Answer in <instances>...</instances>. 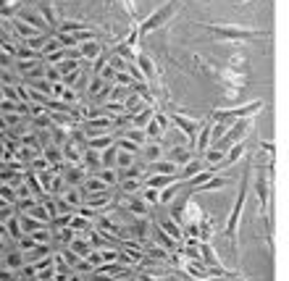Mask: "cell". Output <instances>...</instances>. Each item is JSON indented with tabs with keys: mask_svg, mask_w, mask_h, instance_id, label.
I'll return each instance as SVG.
<instances>
[{
	"mask_svg": "<svg viewBox=\"0 0 289 281\" xmlns=\"http://www.w3.org/2000/svg\"><path fill=\"white\" fill-rule=\"evenodd\" d=\"M247 195H250V171L242 176V184H239V195L234 200V208H231V213L226 218V237L231 242V250L237 252V229H239V218L245 213V205H247Z\"/></svg>",
	"mask_w": 289,
	"mask_h": 281,
	"instance_id": "1",
	"label": "cell"
},
{
	"mask_svg": "<svg viewBox=\"0 0 289 281\" xmlns=\"http://www.w3.org/2000/svg\"><path fill=\"white\" fill-rule=\"evenodd\" d=\"M250 129H252V116H247V119H234L229 126H226V132H224V137L216 142V147L218 150H226L231 147V145H237V142H242L247 134H250Z\"/></svg>",
	"mask_w": 289,
	"mask_h": 281,
	"instance_id": "2",
	"label": "cell"
},
{
	"mask_svg": "<svg viewBox=\"0 0 289 281\" xmlns=\"http://www.w3.org/2000/svg\"><path fill=\"white\" fill-rule=\"evenodd\" d=\"M176 11H179V0H168V3H166V6H160V8L155 11L153 16H147V19L142 21V24L137 27V32H140V34L155 32L158 27H163L166 21H168V19H171L173 14H176Z\"/></svg>",
	"mask_w": 289,
	"mask_h": 281,
	"instance_id": "3",
	"label": "cell"
},
{
	"mask_svg": "<svg viewBox=\"0 0 289 281\" xmlns=\"http://www.w3.org/2000/svg\"><path fill=\"white\" fill-rule=\"evenodd\" d=\"M263 108L260 100H252L247 105H239V108H229V111H216L213 113V121H234V119H247V116H255Z\"/></svg>",
	"mask_w": 289,
	"mask_h": 281,
	"instance_id": "4",
	"label": "cell"
},
{
	"mask_svg": "<svg viewBox=\"0 0 289 281\" xmlns=\"http://www.w3.org/2000/svg\"><path fill=\"white\" fill-rule=\"evenodd\" d=\"M211 29L218 40H231V42H250L260 37V32L252 29H237V27H211Z\"/></svg>",
	"mask_w": 289,
	"mask_h": 281,
	"instance_id": "5",
	"label": "cell"
},
{
	"mask_svg": "<svg viewBox=\"0 0 289 281\" xmlns=\"http://www.w3.org/2000/svg\"><path fill=\"white\" fill-rule=\"evenodd\" d=\"M168 121H171V126H176L179 132L189 139V147H192V145H195V134H198V129H200L203 121L189 119V116H184V113H173V116H168Z\"/></svg>",
	"mask_w": 289,
	"mask_h": 281,
	"instance_id": "6",
	"label": "cell"
},
{
	"mask_svg": "<svg viewBox=\"0 0 289 281\" xmlns=\"http://www.w3.org/2000/svg\"><path fill=\"white\" fill-rule=\"evenodd\" d=\"M168 126H171V121H168L166 113H153V119H150V121L142 126V132H145L147 139H153V142H160Z\"/></svg>",
	"mask_w": 289,
	"mask_h": 281,
	"instance_id": "7",
	"label": "cell"
},
{
	"mask_svg": "<svg viewBox=\"0 0 289 281\" xmlns=\"http://www.w3.org/2000/svg\"><path fill=\"white\" fill-rule=\"evenodd\" d=\"M192 155H195V153H192V147H189V145H171V147H166V150H163V158H166V160H171L176 168H179V166H184V163H187Z\"/></svg>",
	"mask_w": 289,
	"mask_h": 281,
	"instance_id": "8",
	"label": "cell"
},
{
	"mask_svg": "<svg viewBox=\"0 0 289 281\" xmlns=\"http://www.w3.org/2000/svg\"><path fill=\"white\" fill-rule=\"evenodd\" d=\"M61 176H63V181H66V186H79L82 184V179L87 176V171L79 166V163H63L61 168Z\"/></svg>",
	"mask_w": 289,
	"mask_h": 281,
	"instance_id": "9",
	"label": "cell"
},
{
	"mask_svg": "<svg viewBox=\"0 0 289 281\" xmlns=\"http://www.w3.org/2000/svg\"><path fill=\"white\" fill-rule=\"evenodd\" d=\"M203 168H208V166H205V160H203L200 155H198V158L192 155L187 163H184V166H179V171H176V181H181V184H184V181H189L195 173H200Z\"/></svg>",
	"mask_w": 289,
	"mask_h": 281,
	"instance_id": "10",
	"label": "cell"
},
{
	"mask_svg": "<svg viewBox=\"0 0 289 281\" xmlns=\"http://www.w3.org/2000/svg\"><path fill=\"white\" fill-rule=\"evenodd\" d=\"M82 153H84V145L76 142V139L68 137L66 142L61 145V158L63 163H82Z\"/></svg>",
	"mask_w": 289,
	"mask_h": 281,
	"instance_id": "11",
	"label": "cell"
},
{
	"mask_svg": "<svg viewBox=\"0 0 289 281\" xmlns=\"http://www.w3.org/2000/svg\"><path fill=\"white\" fill-rule=\"evenodd\" d=\"M150 239H153V244H158V247H163V250H168V252L179 250V242H173V239L168 237V234L155 224V221L150 224Z\"/></svg>",
	"mask_w": 289,
	"mask_h": 281,
	"instance_id": "12",
	"label": "cell"
},
{
	"mask_svg": "<svg viewBox=\"0 0 289 281\" xmlns=\"http://www.w3.org/2000/svg\"><path fill=\"white\" fill-rule=\"evenodd\" d=\"M76 50H79V58H82V61H95V58L103 53V50H106V48H103V42L95 37V40H84V42H79L76 45Z\"/></svg>",
	"mask_w": 289,
	"mask_h": 281,
	"instance_id": "13",
	"label": "cell"
},
{
	"mask_svg": "<svg viewBox=\"0 0 289 281\" xmlns=\"http://www.w3.org/2000/svg\"><path fill=\"white\" fill-rule=\"evenodd\" d=\"M27 260H24V252H21L16 244H11V247L3 252V260H0V265H6V268H11V271H21V265H24Z\"/></svg>",
	"mask_w": 289,
	"mask_h": 281,
	"instance_id": "14",
	"label": "cell"
},
{
	"mask_svg": "<svg viewBox=\"0 0 289 281\" xmlns=\"http://www.w3.org/2000/svg\"><path fill=\"white\" fill-rule=\"evenodd\" d=\"M16 16H19L21 21H27L29 27H34V29H37V32H45V34H48V24H45V19L40 16V11L19 8V11H16Z\"/></svg>",
	"mask_w": 289,
	"mask_h": 281,
	"instance_id": "15",
	"label": "cell"
},
{
	"mask_svg": "<svg viewBox=\"0 0 289 281\" xmlns=\"http://www.w3.org/2000/svg\"><path fill=\"white\" fill-rule=\"evenodd\" d=\"M155 224H158L160 229H163V231L168 234V237H171L173 242H179V244H181V239H184V229H181V226H179V224H176V221H173L171 216H160V218L155 221Z\"/></svg>",
	"mask_w": 289,
	"mask_h": 281,
	"instance_id": "16",
	"label": "cell"
},
{
	"mask_svg": "<svg viewBox=\"0 0 289 281\" xmlns=\"http://www.w3.org/2000/svg\"><path fill=\"white\" fill-rule=\"evenodd\" d=\"M163 142H153V139H147V142L140 147V158L145 160V163H153V160H158V158H163Z\"/></svg>",
	"mask_w": 289,
	"mask_h": 281,
	"instance_id": "17",
	"label": "cell"
},
{
	"mask_svg": "<svg viewBox=\"0 0 289 281\" xmlns=\"http://www.w3.org/2000/svg\"><path fill=\"white\" fill-rule=\"evenodd\" d=\"M134 63H137V68L142 71V76H145V81H147V84H155V63L150 61V55H145V53H137Z\"/></svg>",
	"mask_w": 289,
	"mask_h": 281,
	"instance_id": "18",
	"label": "cell"
},
{
	"mask_svg": "<svg viewBox=\"0 0 289 281\" xmlns=\"http://www.w3.org/2000/svg\"><path fill=\"white\" fill-rule=\"evenodd\" d=\"M181 271L187 273L189 278H195V281H200V278H208V276H211L208 265H203L200 260H184V263H181Z\"/></svg>",
	"mask_w": 289,
	"mask_h": 281,
	"instance_id": "19",
	"label": "cell"
},
{
	"mask_svg": "<svg viewBox=\"0 0 289 281\" xmlns=\"http://www.w3.org/2000/svg\"><path fill=\"white\" fill-rule=\"evenodd\" d=\"M224 186H229V176H218V173H213L211 179H205L198 190H192V195H203V192H216V190H224Z\"/></svg>",
	"mask_w": 289,
	"mask_h": 281,
	"instance_id": "20",
	"label": "cell"
},
{
	"mask_svg": "<svg viewBox=\"0 0 289 281\" xmlns=\"http://www.w3.org/2000/svg\"><path fill=\"white\" fill-rule=\"evenodd\" d=\"M79 190H82L84 195H95V192L108 190V184H106V181H100L98 173H87V176L82 179V184H79Z\"/></svg>",
	"mask_w": 289,
	"mask_h": 281,
	"instance_id": "21",
	"label": "cell"
},
{
	"mask_svg": "<svg viewBox=\"0 0 289 281\" xmlns=\"http://www.w3.org/2000/svg\"><path fill=\"white\" fill-rule=\"evenodd\" d=\"M218 76H221V81L226 87H237V89H242L245 87V74H239L237 68H221V71H218Z\"/></svg>",
	"mask_w": 289,
	"mask_h": 281,
	"instance_id": "22",
	"label": "cell"
},
{
	"mask_svg": "<svg viewBox=\"0 0 289 281\" xmlns=\"http://www.w3.org/2000/svg\"><path fill=\"white\" fill-rule=\"evenodd\" d=\"M116 142V134L113 132H106V134H95V137H87V142H84V147H89V150H106V147H111Z\"/></svg>",
	"mask_w": 289,
	"mask_h": 281,
	"instance_id": "23",
	"label": "cell"
},
{
	"mask_svg": "<svg viewBox=\"0 0 289 281\" xmlns=\"http://www.w3.org/2000/svg\"><path fill=\"white\" fill-rule=\"evenodd\" d=\"M87 173H95V171H100L103 166H100V153L98 150H89V147H84V153H82V163H79Z\"/></svg>",
	"mask_w": 289,
	"mask_h": 281,
	"instance_id": "24",
	"label": "cell"
},
{
	"mask_svg": "<svg viewBox=\"0 0 289 281\" xmlns=\"http://www.w3.org/2000/svg\"><path fill=\"white\" fill-rule=\"evenodd\" d=\"M171 181H176V173H147L145 176V186H153V190H163Z\"/></svg>",
	"mask_w": 289,
	"mask_h": 281,
	"instance_id": "25",
	"label": "cell"
},
{
	"mask_svg": "<svg viewBox=\"0 0 289 281\" xmlns=\"http://www.w3.org/2000/svg\"><path fill=\"white\" fill-rule=\"evenodd\" d=\"M179 192H181V181H171L168 186L158 190V205H168L171 200H176Z\"/></svg>",
	"mask_w": 289,
	"mask_h": 281,
	"instance_id": "26",
	"label": "cell"
},
{
	"mask_svg": "<svg viewBox=\"0 0 289 281\" xmlns=\"http://www.w3.org/2000/svg\"><path fill=\"white\" fill-rule=\"evenodd\" d=\"M61 197H63V200L71 205L74 210H76L79 205H84V192L79 190V186H66V190L61 192Z\"/></svg>",
	"mask_w": 289,
	"mask_h": 281,
	"instance_id": "27",
	"label": "cell"
},
{
	"mask_svg": "<svg viewBox=\"0 0 289 281\" xmlns=\"http://www.w3.org/2000/svg\"><path fill=\"white\" fill-rule=\"evenodd\" d=\"M66 247L71 250V252H76L79 257H84V255H87V252L92 250V244H89V239L84 237V234H76V237H74L71 242H68Z\"/></svg>",
	"mask_w": 289,
	"mask_h": 281,
	"instance_id": "28",
	"label": "cell"
},
{
	"mask_svg": "<svg viewBox=\"0 0 289 281\" xmlns=\"http://www.w3.org/2000/svg\"><path fill=\"white\" fill-rule=\"evenodd\" d=\"M68 229H71L74 234H84V231H89V229H92V221H89V218H84L82 213H74L71 218H68Z\"/></svg>",
	"mask_w": 289,
	"mask_h": 281,
	"instance_id": "29",
	"label": "cell"
},
{
	"mask_svg": "<svg viewBox=\"0 0 289 281\" xmlns=\"http://www.w3.org/2000/svg\"><path fill=\"white\" fill-rule=\"evenodd\" d=\"M50 252H53V244H34L32 250L24 252V260H27V263H34V260H40V257L50 255Z\"/></svg>",
	"mask_w": 289,
	"mask_h": 281,
	"instance_id": "30",
	"label": "cell"
},
{
	"mask_svg": "<svg viewBox=\"0 0 289 281\" xmlns=\"http://www.w3.org/2000/svg\"><path fill=\"white\" fill-rule=\"evenodd\" d=\"M116 186H119L124 195H137L145 186V179H121V181H116Z\"/></svg>",
	"mask_w": 289,
	"mask_h": 281,
	"instance_id": "31",
	"label": "cell"
},
{
	"mask_svg": "<svg viewBox=\"0 0 289 281\" xmlns=\"http://www.w3.org/2000/svg\"><path fill=\"white\" fill-rule=\"evenodd\" d=\"M6 231H8V239H11V242H16L21 234H24V231H21V224H19V213H14V216L6 221Z\"/></svg>",
	"mask_w": 289,
	"mask_h": 281,
	"instance_id": "32",
	"label": "cell"
},
{
	"mask_svg": "<svg viewBox=\"0 0 289 281\" xmlns=\"http://www.w3.org/2000/svg\"><path fill=\"white\" fill-rule=\"evenodd\" d=\"M100 166L103 168H116V142L106 150H100Z\"/></svg>",
	"mask_w": 289,
	"mask_h": 281,
	"instance_id": "33",
	"label": "cell"
},
{
	"mask_svg": "<svg viewBox=\"0 0 289 281\" xmlns=\"http://www.w3.org/2000/svg\"><path fill=\"white\" fill-rule=\"evenodd\" d=\"M37 11H40V16L45 19V24H50V27H58V21H61V19L55 16V8H53V6L42 3V6H37Z\"/></svg>",
	"mask_w": 289,
	"mask_h": 281,
	"instance_id": "34",
	"label": "cell"
},
{
	"mask_svg": "<svg viewBox=\"0 0 289 281\" xmlns=\"http://www.w3.org/2000/svg\"><path fill=\"white\" fill-rule=\"evenodd\" d=\"M116 147L124 150V153H132V155H140V145H134L132 139H126L121 134H116Z\"/></svg>",
	"mask_w": 289,
	"mask_h": 281,
	"instance_id": "35",
	"label": "cell"
},
{
	"mask_svg": "<svg viewBox=\"0 0 289 281\" xmlns=\"http://www.w3.org/2000/svg\"><path fill=\"white\" fill-rule=\"evenodd\" d=\"M34 203H37V197H32V195H29V197H16L14 210H16V213H29Z\"/></svg>",
	"mask_w": 289,
	"mask_h": 281,
	"instance_id": "36",
	"label": "cell"
},
{
	"mask_svg": "<svg viewBox=\"0 0 289 281\" xmlns=\"http://www.w3.org/2000/svg\"><path fill=\"white\" fill-rule=\"evenodd\" d=\"M137 155H132V153H124V150H119V147H116V171H119V168H126V166H129V163L134 160Z\"/></svg>",
	"mask_w": 289,
	"mask_h": 281,
	"instance_id": "37",
	"label": "cell"
},
{
	"mask_svg": "<svg viewBox=\"0 0 289 281\" xmlns=\"http://www.w3.org/2000/svg\"><path fill=\"white\" fill-rule=\"evenodd\" d=\"M95 173L100 176V181H106L108 186H116V181H119V179H116V168H100Z\"/></svg>",
	"mask_w": 289,
	"mask_h": 281,
	"instance_id": "38",
	"label": "cell"
},
{
	"mask_svg": "<svg viewBox=\"0 0 289 281\" xmlns=\"http://www.w3.org/2000/svg\"><path fill=\"white\" fill-rule=\"evenodd\" d=\"M0 197L14 205V203H16V186H11V184H0Z\"/></svg>",
	"mask_w": 289,
	"mask_h": 281,
	"instance_id": "39",
	"label": "cell"
},
{
	"mask_svg": "<svg viewBox=\"0 0 289 281\" xmlns=\"http://www.w3.org/2000/svg\"><path fill=\"white\" fill-rule=\"evenodd\" d=\"M113 84H119V87H132L134 79L126 74V71H116V74H113Z\"/></svg>",
	"mask_w": 289,
	"mask_h": 281,
	"instance_id": "40",
	"label": "cell"
},
{
	"mask_svg": "<svg viewBox=\"0 0 289 281\" xmlns=\"http://www.w3.org/2000/svg\"><path fill=\"white\" fill-rule=\"evenodd\" d=\"M16 278H19V273H16V271H11V268L0 265V281H16Z\"/></svg>",
	"mask_w": 289,
	"mask_h": 281,
	"instance_id": "41",
	"label": "cell"
},
{
	"mask_svg": "<svg viewBox=\"0 0 289 281\" xmlns=\"http://www.w3.org/2000/svg\"><path fill=\"white\" fill-rule=\"evenodd\" d=\"M16 210H14V205H6V208H0V224H6V221L14 216Z\"/></svg>",
	"mask_w": 289,
	"mask_h": 281,
	"instance_id": "42",
	"label": "cell"
},
{
	"mask_svg": "<svg viewBox=\"0 0 289 281\" xmlns=\"http://www.w3.org/2000/svg\"><path fill=\"white\" fill-rule=\"evenodd\" d=\"M239 276L237 273H224L221 278H213V276H208V278H200V281H237Z\"/></svg>",
	"mask_w": 289,
	"mask_h": 281,
	"instance_id": "43",
	"label": "cell"
},
{
	"mask_svg": "<svg viewBox=\"0 0 289 281\" xmlns=\"http://www.w3.org/2000/svg\"><path fill=\"white\" fill-rule=\"evenodd\" d=\"M121 6H124V11H126V14H129V16L134 19V14H137V6L132 3V0H121Z\"/></svg>",
	"mask_w": 289,
	"mask_h": 281,
	"instance_id": "44",
	"label": "cell"
},
{
	"mask_svg": "<svg viewBox=\"0 0 289 281\" xmlns=\"http://www.w3.org/2000/svg\"><path fill=\"white\" fill-rule=\"evenodd\" d=\"M11 244H14V242H11V239H3V237H0V255H3L8 247H11Z\"/></svg>",
	"mask_w": 289,
	"mask_h": 281,
	"instance_id": "45",
	"label": "cell"
},
{
	"mask_svg": "<svg viewBox=\"0 0 289 281\" xmlns=\"http://www.w3.org/2000/svg\"><path fill=\"white\" fill-rule=\"evenodd\" d=\"M260 147H263V150H268L271 155H273V150H276V147H273V142H260Z\"/></svg>",
	"mask_w": 289,
	"mask_h": 281,
	"instance_id": "46",
	"label": "cell"
},
{
	"mask_svg": "<svg viewBox=\"0 0 289 281\" xmlns=\"http://www.w3.org/2000/svg\"><path fill=\"white\" fill-rule=\"evenodd\" d=\"M0 237H3V239H8V231H6V224H0Z\"/></svg>",
	"mask_w": 289,
	"mask_h": 281,
	"instance_id": "47",
	"label": "cell"
},
{
	"mask_svg": "<svg viewBox=\"0 0 289 281\" xmlns=\"http://www.w3.org/2000/svg\"><path fill=\"white\" fill-rule=\"evenodd\" d=\"M6 205H11L8 200H3V197H0V208H6Z\"/></svg>",
	"mask_w": 289,
	"mask_h": 281,
	"instance_id": "48",
	"label": "cell"
}]
</instances>
